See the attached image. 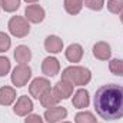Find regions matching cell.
I'll list each match as a JSON object with an SVG mask.
<instances>
[{
  "mask_svg": "<svg viewBox=\"0 0 123 123\" xmlns=\"http://www.w3.org/2000/svg\"><path fill=\"white\" fill-rule=\"evenodd\" d=\"M92 79V73L89 69L86 67H80V66H70L66 67L62 73V80L73 85V86H83L87 85Z\"/></svg>",
  "mask_w": 123,
  "mask_h": 123,
  "instance_id": "cell-2",
  "label": "cell"
},
{
  "mask_svg": "<svg viewBox=\"0 0 123 123\" xmlns=\"http://www.w3.org/2000/svg\"><path fill=\"white\" fill-rule=\"evenodd\" d=\"M112 55V50H110V46L105 42H99L93 46V56L99 60H107Z\"/></svg>",
  "mask_w": 123,
  "mask_h": 123,
  "instance_id": "cell-12",
  "label": "cell"
},
{
  "mask_svg": "<svg viewBox=\"0 0 123 123\" xmlns=\"http://www.w3.org/2000/svg\"><path fill=\"white\" fill-rule=\"evenodd\" d=\"M57 102H59V99L55 96V93H53L52 89L46 90V92L42 94V97H40V103H42V106H43V107H47V109L55 107V106L57 105Z\"/></svg>",
  "mask_w": 123,
  "mask_h": 123,
  "instance_id": "cell-17",
  "label": "cell"
},
{
  "mask_svg": "<svg viewBox=\"0 0 123 123\" xmlns=\"http://www.w3.org/2000/svg\"><path fill=\"white\" fill-rule=\"evenodd\" d=\"M107 9H109V12H112L115 14L123 13V0H109Z\"/></svg>",
  "mask_w": 123,
  "mask_h": 123,
  "instance_id": "cell-22",
  "label": "cell"
},
{
  "mask_svg": "<svg viewBox=\"0 0 123 123\" xmlns=\"http://www.w3.org/2000/svg\"><path fill=\"white\" fill-rule=\"evenodd\" d=\"M44 49L49 53H59L63 49V40L59 36H47L44 40Z\"/></svg>",
  "mask_w": 123,
  "mask_h": 123,
  "instance_id": "cell-11",
  "label": "cell"
},
{
  "mask_svg": "<svg viewBox=\"0 0 123 123\" xmlns=\"http://www.w3.org/2000/svg\"><path fill=\"white\" fill-rule=\"evenodd\" d=\"M89 93L86 89H79L73 96V106L77 109H83L89 106Z\"/></svg>",
  "mask_w": 123,
  "mask_h": 123,
  "instance_id": "cell-14",
  "label": "cell"
},
{
  "mask_svg": "<svg viewBox=\"0 0 123 123\" xmlns=\"http://www.w3.org/2000/svg\"><path fill=\"white\" fill-rule=\"evenodd\" d=\"M14 59L16 62H19L20 64H26L27 62H30L31 59V52L27 46H17L14 49Z\"/></svg>",
  "mask_w": 123,
  "mask_h": 123,
  "instance_id": "cell-16",
  "label": "cell"
},
{
  "mask_svg": "<svg viewBox=\"0 0 123 123\" xmlns=\"http://www.w3.org/2000/svg\"><path fill=\"white\" fill-rule=\"evenodd\" d=\"M62 123H70V122H62Z\"/></svg>",
  "mask_w": 123,
  "mask_h": 123,
  "instance_id": "cell-29",
  "label": "cell"
},
{
  "mask_svg": "<svg viewBox=\"0 0 123 123\" xmlns=\"http://www.w3.org/2000/svg\"><path fill=\"white\" fill-rule=\"evenodd\" d=\"M96 113L106 120H117L123 117V86L105 85L94 94Z\"/></svg>",
  "mask_w": 123,
  "mask_h": 123,
  "instance_id": "cell-1",
  "label": "cell"
},
{
  "mask_svg": "<svg viewBox=\"0 0 123 123\" xmlns=\"http://www.w3.org/2000/svg\"><path fill=\"white\" fill-rule=\"evenodd\" d=\"M76 123H96V117L90 112H79L76 116Z\"/></svg>",
  "mask_w": 123,
  "mask_h": 123,
  "instance_id": "cell-19",
  "label": "cell"
},
{
  "mask_svg": "<svg viewBox=\"0 0 123 123\" xmlns=\"http://www.w3.org/2000/svg\"><path fill=\"white\" fill-rule=\"evenodd\" d=\"M27 3H34V1H39V0H26Z\"/></svg>",
  "mask_w": 123,
  "mask_h": 123,
  "instance_id": "cell-27",
  "label": "cell"
},
{
  "mask_svg": "<svg viewBox=\"0 0 123 123\" xmlns=\"http://www.w3.org/2000/svg\"><path fill=\"white\" fill-rule=\"evenodd\" d=\"M16 100V90L13 87L4 86L0 89V105L3 106H9Z\"/></svg>",
  "mask_w": 123,
  "mask_h": 123,
  "instance_id": "cell-15",
  "label": "cell"
},
{
  "mask_svg": "<svg viewBox=\"0 0 123 123\" xmlns=\"http://www.w3.org/2000/svg\"><path fill=\"white\" fill-rule=\"evenodd\" d=\"M9 31L16 36V37H25L29 34L30 31V26H29V22L25 19V17H20V16H13L10 20H9Z\"/></svg>",
  "mask_w": 123,
  "mask_h": 123,
  "instance_id": "cell-3",
  "label": "cell"
},
{
  "mask_svg": "<svg viewBox=\"0 0 123 123\" xmlns=\"http://www.w3.org/2000/svg\"><path fill=\"white\" fill-rule=\"evenodd\" d=\"M82 7H83V0H64V9L69 14L80 13Z\"/></svg>",
  "mask_w": 123,
  "mask_h": 123,
  "instance_id": "cell-18",
  "label": "cell"
},
{
  "mask_svg": "<svg viewBox=\"0 0 123 123\" xmlns=\"http://www.w3.org/2000/svg\"><path fill=\"white\" fill-rule=\"evenodd\" d=\"M60 70V64L56 57H46L42 63V72L46 76H56Z\"/></svg>",
  "mask_w": 123,
  "mask_h": 123,
  "instance_id": "cell-9",
  "label": "cell"
},
{
  "mask_svg": "<svg viewBox=\"0 0 123 123\" xmlns=\"http://www.w3.org/2000/svg\"><path fill=\"white\" fill-rule=\"evenodd\" d=\"M30 77H31V69L27 64H19V66H16L14 70H13V73H12V82L17 87L25 86L29 82Z\"/></svg>",
  "mask_w": 123,
  "mask_h": 123,
  "instance_id": "cell-4",
  "label": "cell"
},
{
  "mask_svg": "<svg viewBox=\"0 0 123 123\" xmlns=\"http://www.w3.org/2000/svg\"><path fill=\"white\" fill-rule=\"evenodd\" d=\"M82 56H83V47L80 44H77V43L70 44L67 47V50H66V59L69 62L77 63V62H80Z\"/></svg>",
  "mask_w": 123,
  "mask_h": 123,
  "instance_id": "cell-13",
  "label": "cell"
},
{
  "mask_svg": "<svg viewBox=\"0 0 123 123\" xmlns=\"http://www.w3.org/2000/svg\"><path fill=\"white\" fill-rule=\"evenodd\" d=\"M109 69L113 74L116 76H123V60H119V59H113L109 63Z\"/></svg>",
  "mask_w": 123,
  "mask_h": 123,
  "instance_id": "cell-21",
  "label": "cell"
},
{
  "mask_svg": "<svg viewBox=\"0 0 123 123\" xmlns=\"http://www.w3.org/2000/svg\"><path fill=\"white\" fill-rule=\"evenodd\" d=\"M25 123H43V119L39 115H30V116H27Z\"/></svg>",
  "mask_w": 123,
  "mask_h": 123,
  "instance_id": "cell-26",
  "label": "cell"
},
{
  "mask_svg": "<svg viewBox=\"0 0 123 123\" xmlns=\"http://www.w3.org/2000/svg\"><path fill=\"white\" fill-rule=\"evenodd\" d=\"M53 93H55V96H56L59 100H60V99H67V97H70L72 93H73V85H70V83H67V82H64V80H60L59 83L55 85Z\"/></svg>",
  "mask_w": 123,
  "mask_h": 123,
  "instance_id": "cell-10",
  "label": "cell"
},
{
  "mask_svg": "<svg viewBox=\"0 0 123 123\" xmlns=\"http://www.w3.org/2000/svg\"><path fill=\"white\" fill-rule=\"evenodd\" d=\"M9 70H10V62H9V59L0 56V77L6 76L9 73Z\"/></svg>",
  "mask_w": 123,
  "mask_h": 123,
  "instance_id": "cell-25",
  "label": "cell"
},
{
  "mask_svg": "<svg viewBox=\"0 0 123 123\" xmlns=\"http://www.w3.org/2000/svg\"><path fill=\"white\" fill-rule=\"evenodd\" d=\"M85 6L90 10H94V12H99L103 9L105 6V1L103 0H85Z\"/></svg>",
  "mask_w": 123,
  "mask_h": 123,
  "instance_id": "cell-24",
  "label": "cell"
},
{
  "mask_svg": "<svg viewBox=\"0 0 123 123\" xmlns=\"http://www.w3.org/2000/svg\"><path fill=\"white\" fill-rule=\"evenodd\" d=\"M120 20H122V23H123V13H122V16H120Z\"/></svg>",
  "mask_w": 123,
  "mask_h": 123,
  "instance_id": "cell-28",
  "label": "cell"
},
{
  "mask_svg": "<svg viewBox=\"0 0 123 123\" xmlns=\"http://www.w3.org/2000/svg\"><path fill=\"white\" fill-rule=\"evenodd\" d=\"M31 110H33V102L27 96H20L13 107V112L17 115V116H26L29 115Z\"/></svg>",
  "mask_w": 123,
  "mask_h": 123,
  "instance_id": "cell-7",
  "label": "cell"
},
{
  "mask_svg": "<svg viewBox=\"0 0 123 123\" xmlns=\"http://www.w3.org/2000/svg\"><path fill=\"white\" fill-rule=\"evenodd\" d=\"M0 6L4 9V12H14L20 6V0H0Z\"/></svg>",
  "mask_w": 123,
  "mask_h": 123,
  "instance_id": "cell-20",
  "label": "cell"
},
{
  "mask_svg": "<svg viewBox=\"0 0 123 123\" xmlns=\"http://www.w3.org/2000/svg\"><path fill=\"white\" fill-rule=\"evenodd\" d=\"M49 89H50V82H49L47 79H44V77H37V79H34L30 83V86H29L30 94L33 97H36V99H40L42 94L46 92V90H49Z\"/></svg>",
  "mask_w": 123,
  "mask_h": 123,
  "instance_id": "cell-5",
  "label": "cell"
},
{
  "mask_svg": "<svg viewBox=\"0 0 123 123\" xmlns=\"http://www.w3.org/2000/svg\"><path fill=\"white\" fill-rule=\"evenodd\" d=\"M25 14H26V20H29L31 23H42L44 20V10L39 4L27 6L25 10Z\"/></svg>",
  "mask_w": 123,
  "mask_h": 123,
  "instance_id": "cell-6",
  "label": "cell"
},
{
  "mask_svg": "<svg viewBox=\"0 0 123 123\" xmlns=\"http://www.w3.org/2000/svg\"><path fill=\"white\" fill-rule=\"evenodd\" d=\"M66 116H67V110L64 107H62V106L50 107V109H47L44 112V119L49 123H56L59 120H62V119H64Z\"/></svg>",
  "mask_w": 123,
  "mask_h": 123,
  "instance_id": "cell-8",
  "label": "cell"
},
{
  "mask_svg": "<svg viewBox=\"0 0 123 123\" xmlns=\"http://www.w3.org/2000/svg\"><path fill=\"white\" fill-rule=\"evenodd\" d=\"M10 44H12V42H10V37H9L6 33L0 31V53H3V52H7V50L10 49Z\"/></svg>",
  "mask_w": 123,
  "mask_h": 123,
  "instance_id": "cell-23",
  "label": "cell"
}]
</instances>
